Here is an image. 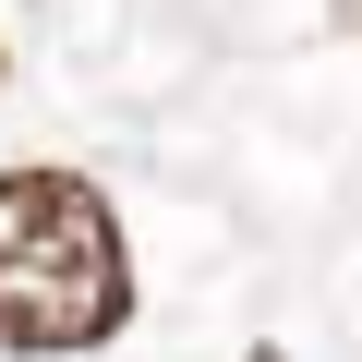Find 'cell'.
<instances>
[{
	"mask_svg": "<svg viewBox=\"0 0 362 362\" xmlns=\"http://www.w3.org/2000/svg\"><path fill=\"white\" fill-rule=\"evenodd\" d=\"M133 326V254L97 181L73 169H0V350L73 362Z\"/></svg>",
	"mask_w": 362,
	"mask_h": 362,
	"instance_id": "1",
	"label": "cell"
},
{
	"mask_svg": "<svg viewBox=\"0 0 362 362\" xmlns=\"http://www.w3.org/2000/svg\"><path fill=\"white\" fill-rule=\"evenodd\" d=\"M338 25H362V0H338Z\"/></svg>",
	"mask_w": 362,
	"mask_h": 362,
	"instance_id": "2",
	"label": "cell"
},
{
	"mask_svg": "<svg viewBox=\"0 0 362 362\" xmlns=\"http://www.w3.org/2000/svg\"><path fill=\"white\" fill-rule=\"evenodd\" d=\"M254 362H278V350H254Z\"/></svg>",
	"mask_w": 362,
	"mask_h": 362,
	"instance_id": "3",
	"label": "cell"
}]
</instances>
